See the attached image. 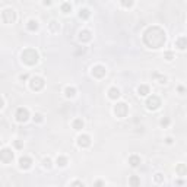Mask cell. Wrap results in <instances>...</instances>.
Instances as JSON below:
<instances>
[{"mask_svg": "<svg viewBox=\"0 0 187 187\" xmlns=\"http://www.w3.org/2000/svg\"><path fill=\"white\" fill-rule=\"evenodd\" d=\"M138 92H139V95H142V96L148 95V94H149V86H148V85H140L139 88H138Z\"/></svg>", "mask_w": 187, "mask_h": 187, "instance_id": "17", "label": "cell"}, {"mask_svg": "<svg viewBox=\"0 0 187 187\" xmlns=\"http://www.w3.org/2000/svg\"><path fill=\"white\" fill-rule=\"evenodd\" d=\"M22 61L25 65H29V66H34L37 61H38V53L32 48H27L25 51L22 53Z\"/></svg>", "mask_w": 187, "mask_h": 187, "instance_id": "2", "label": "cell"}, {"mask_svg": "<svg viewBox=\"0 0 187 187\" xmlns=\"http://www.w3.org/2000/svg\"><path fill=\"white\" fill-rule=\"evenodd\" d=\"M56 162H57L59 167H66V165H67V158H66V156H57Z\"/></svg>", "mask_w": 187, "mask_h": 187, "instance_id": "18", "label": "cell"}, {"mask_svg": "<svg viewBox=\"0 0 187 187\" xmlns=\"http://www.w3.org/2000/svg\"><path fill=\"white\" fill-rule=\"evenodd\" d=\"M31 164H32V161H31V158H28V156H22V158L19 159V167L23 168V170L29 168Z\"/></svg>", "mask_w": 187, "mask_h": 187, "instance_id": "11", "label": "cell"}, {"mask_svg": "<svg viewBox=\"0 0 187 187\" xmlns=\"http://www.w3.org/2000/svg\"><path fill=\"white\" fill-rule=\"evenodd\" d=\"M34 121L41 123V121H43V116H41V114H35V116H34Z\"/></svg>", "mask_w": 187, "mask_h": 187, "instance_id": "28", "label": "cell"}, {"mask_svg": "<svg viewBox=\"0 0 187 187\" xmlns=\"http://www.w3.org/2000/svg\"><path fill=\"white\" fill-rule=\"evenodd\" d=\"M15 146H16V148H22V143H21L19 140H16V142H15Z\"/></svg>", "mask_w": 187, "mask_h": 187, "instance_id": "33", "label": "cell"}, {"mask_svg": "<svg viewBox=\"0 0 187 187\" xmlns=\"http://www.w3.org/2000/svg\"><path fill=\"white\" fill-rule=\"evenodd\" d=\"M155 180H156L158 183H161V181H162V174H156V176H155Z\"/></svg>", "mask_w": 187, "mask_h": 187, "instance_id": "30", "label": "cell"}, {"mask_svg": "<svg viewBox=\"0 0 187 187\" xmlns=\"http://www.w3.org/2000/svg\"><path fill=\"white\" fill-rule=\"evenodd\" d=\"M72 186H83V183H81V181H75V183H72Z\"/></svg>", "mask_w": 187, "mask_h": 187, "instance_id": "32", "label": "cell"}, {"mask_svg": "<svg viewBox=\"0 0 187 187\" xmlns=\"http://www.w3.org/2000/svg\"><path fill=\"white\" fill-rule=\"evenodd\" d=\"M178 92H184V88H183V86H178Z\"/></svg>", "mask_w": 187, "mask_h": 187, "instance_id": "37", "label": "cell"}, {"mask_svg": "<svg viewBox=\"0 0 187 187\" xmlns=\"http://www.w3.org/2000/svg\"><path fill=\"white\" fill-rule=\"evenodd\" d=\"M114 113L117 114V117H126V114H127V105L124 104V102L117 104L116 108H114Z\"/></svg>", "mask_w": 187, "mask_h": 187, "instance_id": "8", "label": "cell"}, {"mask_svg": "<svg viewBox=\"0 0 187 187\" xmlns=\"http://www.w3.org/2000/svg\"><path fill=\"white\" fill-rule=\"evenodd\" d=\"M15 117H16V120H18L19 123H23V121H27V120H28V117H29V111H28L27 108H18Z\"/></svg>", "mask_w": 187, "mask_h": 187, "instance_id": "5", "label": "cell"}, {"mask_svg": "<svg viewBox=\"0 0 187 187\" xmlns=\"http://www.w3.org/2000/svg\"><path fill=\"white\" fill-rule=\"evenodd\" d=\"M168 124H170V120H168V118H162V120H161V126H162V127H167Z\"/></svg>", "mask_w": 187, "mask_h": 187, "instance_id": "29", "label": "cell"}, {"mask_svg": "<svg viewBox=\"0 0 187 187\" xmlns=\"http://www.w3.org/2000/svg\"><path fill=\"white\" fill-rule=\"evenodd\" d=\"M79 40L81 41H89L91 40V32L89 31H81L79 32Z\"/></svg>", "mask_w": 187, "mask_h": 187, "instance_id": "15", "label": "cell"}, {"mask_svg": "<svg viewBox=\"0 0 187 187\" xmlns=\"http://www.w3.org/2000/svg\"><path fill=\"white\" fill-rule=\"evenodd\" d=\"M27 27H28L29 31H35L37 28H38V22H37V21H29Z\"/></svg>", "mask_w": 187, "mask_h": 187, "instance_id": "20", "label": "cell"}, {"mask_svg": "<svg viewBox=\"0 0 187 187\" xmlns=\"http://www.w3.org/2000/svg\"><path fill=\"white\" fill-rule=\"evenodd\" d=\"M73 127L76 129V130H81V129L83 127V121H82L81 118H76V120L73 121Z\"/></svg>", "mask_w": 187, "mask_h": 187, "instance_id": "19", "label": "cell"}, {"mask_svg": "<svg viewBox=\"0 0 187 187\" xmlns=\"http://www.w3.org/2000/svg\"><path fill=\"white\" fill-rule=\"evenodd\" d=\"M154 76H155V78H158L156 75H154ZM165 81H167L165 78H159V83H165Z\"/></svg>", "mask_w": 187, "mask_h": 187, "instance_id": "31", "label": "cell"}, {"mask_svg": "<svg viewBox=\"0 0 187 187\" xmlns=\"http://www.w3.org/2000/svg\"><path fill=\"white\" fill-rule=\"evenodd\" d=\"M165 142H167V143H172V139H171V138H167Z\"/></svg>", "mask_w": 187, "mask_h": 187, "instance_id": "35", "label": "cell"}, {"mask_svg": "<svg viewBox=\"0 0 187 187\" xmlns=\"http://www.w3.org/2000/svg\"><path fill=\"white\" fill-rule=\"evenodd\" d=\"M89 15H91V13H89V10H88V9H82V10H81V13H79V16H81L82 19H88Z\"/></svg>", "mask_w": 187, "mask_h": 187, "instance_id": "22", "label": "cell"}, {"mask_svg": "<svg viewBox=\"0 0 187 187\" xmlns=\"http://www.w3.org/2000/svg\"><path fill=\"white\" fill-rule=\"evenodd\" d=\"M105 67L104 66H95L94 69H92V76H95V78H104L105 76Z\"/></svg>", "mask_w": 187, "mask_h": 187, "instance_id": "10", "label": "cell"}, {"mask_svg": "<svg viewBox=\"0 0 187 187\" xmlns=\"http://www.w3.org/2000/svg\"><path fill=\"white\" fill-rule=\"evenodd\" d=\"M121 5H123L124 7H130V6L133 5V0H121Z\"/></svg>", "mask_w": 187, "mask_h": 187, "instance_id": "25", "label": "cell"}, {"mask_svg": "<svg viewBox=\"0 0 187 187\" xmlns=\"http://www.w3.org/2000/svg\"><path fill=\"white\" fill-rule=\"evenodd\" d=\"M66 96H75V94H76V89H75V88H70V86H67V88H66Z\"/></svg>", "mask_w": 187, "mask_h": 187, "instance_id": "21", "label": "cell"}, {"mask_svg": "<svg viewBox=\"0 0 187 187\" xmlns=\"http://www.w3.org/2000/svg\"><path fill=\"white\" fill-rule=\"evenodd\" d=\"M108 96H110L111 99H117V98L120 96V91H118L117 88H111V89L108 91Z\"/></svg>", "mask_w": 187, "mask_h": 187, "instance_id": "16", "label": "cell"}, {"mask_svg": "<svg viewBox=\"0 0 187 187\" xmlns=\"http://www.w3.org/2000/svg\"><path fill=\"white\" fill-rule=\"evenodd\" d=\"M2 19L5 23H12L15 21V10L13 9H5L2 12Z\"/></svg>", "mask_w": 187, "mask_h": 187, "instance_id": "3", "label": "cell"}, {"mask_svg": "<svg viewBox=\"0 0 187 187\" xmlns=\"http://www.w3.org/2000/svg\"><path fill=\"white\" fill-rule=\"evenodd\" d=\"M44 5L48 6V5H51V0H44Z\"/></svg>", "mask_w": 187, "mask_h": 187, "instance_id": "34", "label": "cell"}, {"mask_svg": "<svg viewBox=\"0 0 187 187\" xmlns=\"http://www.w3.org/2000/svg\"><path fill=\"white\" fill-rule=\"evenodd\" d=\"M0 159H2L3 164H9L12 159H13V152L10 149H2V154H0Z\"/></svg>", "mask_w": 187, "mask_h": 187, "instance_id": "6", "label": "cell"}, {"mask_svg": "<svg viewBox=\"0 0 187 187\" xmlns=\"http://www.w3.org/2000/svg\"><path fill=\"white\" fill-rule=\"evenodd\" d=\"M164 57H165L167 60H172V59H174V53H172V51H167V53L164 54Z\"/></svg>", "mask_w": 187, "mask_h": 187, "instance_id": "26", "label": "cell"}, {"mask_svg": "<svg viewBox=\"0 0 187 187\" xmlns=\"http://www.w3.org/2000/svg\"><path fill=\"white\" fill-rule=\"evenodd\" d=\"M43 86H44V81H43L41 78L35 76V78L31 79V89H34V91H40V89H43Z\"/></svg>", "mask_w": 187, "mask_h": 187, "instance_id": "7", "label": "cell"}, {"mask_svg": "<svg viewBox=\"0 0 187 187\" xmlns=\"http://www.w3.org/2000/svg\"><path fill=\"white\" fill-rule=\"evenodd\" d=\"M43 162H44V167H47V168L51 167V159H50V158H45V159L43 161Z\"/></svg>", "mask_w": 187, "mask_h": 187, "instance_id": "27", "label": "cell"}, {"mask_svg": "<svg viewBox=\"0 0 187 187\" xmlns=\"http://www.w3.org/2000/svg\"><path fill=\"white\" fill-rule=\"evenodd\" d=\"M78 145H79L81 148H88V146L91 145V138H89L88 134L79 136V138H78Z\"/></svg>", "mask_w": 187, "mask_h": 187, "instance_id": "9", "label": "cell"}, {"mask_svg": "<svg viewBox=\"0 0 187 187\" xmlns=\"http://www.w3.org/2000/svg\"><path fill=\"white\" fill-rule=\"evenodd\" d=\"M159 105H161V99H159L156 95H152V96H149V98H148L146 107H148L149 110H156Z\"/></svg>", "mask_w": 187, "mask_h": 187, "instance_id": "4", "label": "cell"}, {"mask_svg": "<svg viewBox=\"0 0 187 187\" xmlns=\"http://www.w3.org/2000/svg\"><path fill=\"white\" fill-rule=\"evenodd\" d=\"M176 172L178 174V176H187V165H184V164H178L177 168H176Z\"/></svg>", "mask_w": 187, "mask_h": 187, "instance_id": "13", "label": "cell"}, {"mask_svg": "<svg viewBox=\"0 0 187 187\" xmlns=\"http://www.w3.org/2000/svg\"><path fill=\"white\" fill-rule=\"evenodd\" d=\"M27 78H28V75H22V76H21V79H22V81H25Z\"/></svg>", "mask_w": 187, "mask_h": 187, "instance_id": "36", "label": "cell"}, {"mask_svg": "<svg viewBox=\"0 0 187 187\" xmlns=\"http://www.w3.org/2000/svg\"><path fill=\"white\" fill-rule=\"evenodd\" d=\"M129 164H130L132 167H138V165L140 164V158H139L138 155H132V156L129 158Z\"/></svg>", "mask_w": 187, "mask_h": 187, "instance_id": "14", "label": "cell"}, {"mask_svg": "<svg viewBox=\"0 0 187 187\" xmlns=\"http://www.w3.org/2000/svg\"><path fill=\"white\" fill-rule=\"evenodd\" d=\"M129 183H130L132 186H139V184H140V180H139L138 177H134V176H133V177L130 178V181H129Z\"/></svg>", "mask_w": 187, "mask_h": 187, "instance_id": "24", "label": "cell"}, {"mask_svg": "<svg viewBox=\"0 0 187 187\" xmlns=\"http://www.w3.org/2000/svg\"><path fill=\"white\" fill-rule=\"evenodd\" d=\"M176 45L180 50H186L187 48V38H186V37H180V38L176 41Z\"/></svg>", "mask_w": 187, "mask_h": 187, "instance_id": "12", "label": "cell"}, {"mask_svg": "<svg viewBox=\"0 0 187 187\" xmlns=\"http://www.w3.org/2000/svg\"><path fill=\"white\" fill-rule=\"evenodd\" d=\"M70 10H72V6L69 3H63V5H61V12H63V13H69Z\"/></svg>", "mask_w": 187, "mask_h": 187, "instance_id": "23", "label": "cell"}, {"mask_svg": "<svg viewBox=\"0 0 187 187\" xmlns=\"http://www.w3.org/2000/svg\"><path fill=\"white\" fill-rule=\"evenodd\" d=\"M143 37H151V38H152V41L148 44L149 48H159V47H162L165 44V32L161 28H158V27L149 28L143 34Z\"/></svg>", "mask_w": 187, "mask_h": 187, "instance_id": "1", "label": "cell"}]
</instances>
